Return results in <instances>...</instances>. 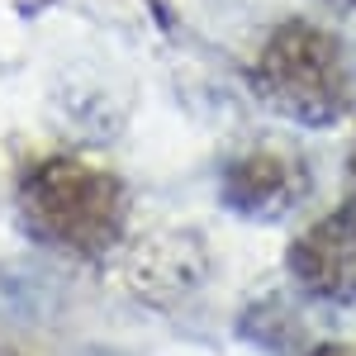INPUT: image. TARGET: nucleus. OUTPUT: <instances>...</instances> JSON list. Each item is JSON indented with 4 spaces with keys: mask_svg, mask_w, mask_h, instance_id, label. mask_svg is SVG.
Listing matches in <instances>:
<instances>
[{
    "mask_svg": "<svg viewBox=\"0 0 356 356\" xmlns=\"http://www.w3.org/2000/svg\"><path fill=\"white\" fill-rule=\"evenodd\" d=\"M290 271L318 300H356V200L290 247Z\"/></svg>",
    "mask_w": 356,
    "mask_h": 356,
    "instance_id": "nucleus-4",
    "label": "nucleus"
},
{
    "mask_svg": "<svg viewBox=\"0 0 356 356\" xmlns=\"http://www.w3.org/2000/svg\"><path fill=\"white\" fill-rule=\"evenodd\" d=\"M300 195H304V166L290 152H275V147L243 152L223 171V200L247 219L271 223L280 214H290L300 204Z\"/></svg>",
    "mask_w": 356,
    "mask_h": 356,
    "instance_id": "nucleus-5",
    "label": "nucleus"
},
{
    "mask_svg": "<svg viewBox=\"0 0 356 356\" xmlns=\"http://www.w3.org/2000/svg\"><path fill=\"white\" fill-rule=\"evenodd\" d=\"M24 214L43 238L76 252H95L110 247L124 219V191L110 171H95L72 157H53V162L33 166L24 181Z\"/></svg>",
    "mask_w": 356,
    "mask_h": 356,
    "instance_id": "nucleus-2",
    "label": "nucleus"
},
{
    "mask_svg": "<svg viewBox=\"0 0 356 356\" xmlns=\"http://www.w3.org/2000/svg\"><path fill=\"white\" fill-rule=\"evenodd\" d=\"M204 275H209V247L200 243V233H191V228L147 233L124 257V285L143 304H157V309L191 300L204 285Z\"/></svg>",
    "mask_w": 356,
    "mask_h": 356,
    "instance_id": "nucleus-3",
    "label": "nucleus"
},
{
    "mask_svg": "<svg viewBox=\"0 0 356 356\" xmlns=\"http://www.w3.org/2000/svg\"><path fill=\"white\" fill-rule=\"evenodd\" d=\"M252 81L275 114L309 129L337 124L352 105V67L342 43L309 19H290L266 38Z\"/></svg>",
    "mask_w": 356,
    "mask_h": 356,
    "instance_id": "nucleus-1",
    "label": "nucleus"
},
{
    "mask_svg": "<svg viewBox=\"0 0 356 356\" xmlns=\"http://www.w3.org/2000/svg\"><path fill=\"white\" fill-rule=\"evenodd\" d=\"M0 356H15V352H5V347H0Z\"/></svg>",
    "mask_w": 356,
    "mask_h": 356,
    "instance_id": "nucleus-10",
    "label": "nucleus"
},
{
    "mask_svg": "<svg viewBox=\"0 0 356 356\" xmlns=\"http://www.w3.org/2000/svg\"><path fill=\"white\" fill-rule=\"evenodd\" d=\"M62 290L48 271L38 266H0V318L10 323H43L53 318Z\"/></svg>",
    "mask_w": 356,
    "mask_h": 356,
    "instance_id": "nucleus-6",
    "label": "nucleus"
},
{
    "mask_svg": "<svg viewBox=\"0 0 356 356\" xmlns=\"http://www.w3.org/2000/svg\"><path fill=\"white\" fill-rule=\"evenodd\" d=\"M314 356H356L352 347H323V352H314Z\"/></svg>",
    "mask_w": 356,
    "mask_h": 356,
    "instance_id": "nucleus-7",
    "label": "nucleus"
},
{
    "mask_svg": "<svg viewBox=\"0 0 356 356\" xmlns=\"http://www.w3.org/2000/svg\"><path fill=\"white\" fill-rule=\"evenodd\" d=\"M342 5H352V10H356V0H342Z\"/></svg>",
    "mask_w": 356,
    "mask_h": 356,
    "instance_id": "nucleus-9",
    "label": "nucleus"
},
{
    "mask_svg": "<svg viewBox=\"0 0 356 356\" xmlns=\"http://www.w3.org/2000/svg\"><path fill=\"white\" fill-rule=\"evenodd\" d=\"M81 356H124V352H105V347H90V352H81Z\"/></svg>",
    "mask_w": 356,
    "mask_h": 356,
    "instance_id": "nucleus-8",
    "label": "nucleus"
},
{
    "mask_svg": "<svg viewBox=\"0 0 356 356\" xmlns=\"http://www.w3.org/2000/svg\"><path fill=\"white\" fill-rule=\"evenodd\" d=\"M352 171H356V152H352Z\"/></svg>",
    "mask_w": 356,
    "mask_h": 356,
    "instance_id": "nucleus-11",
    "label": "nucleus"
}]
</instances>
